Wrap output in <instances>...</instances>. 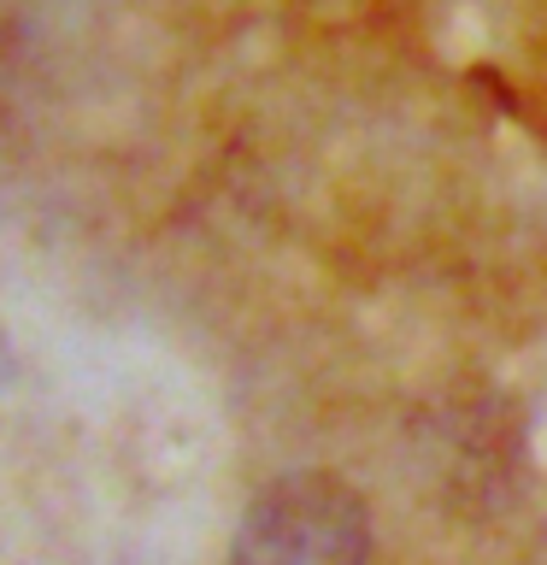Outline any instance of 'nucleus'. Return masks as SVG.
<instances>
[{"mask_svg": "<svg viewBox=\"0 0 547 565\" xmlns=\"http://www.w3.org/2000/svg\"><path fill=\"white\" fill-rule=\"evenodd\" d=\"M371 519L365 501L335 477H282L247 507L236 565H365Z\"/></svg>", "mask_w": 547, "mask_h": 565, "instance_id": "obj_1", "label": "nucleus"}]
</instances>
